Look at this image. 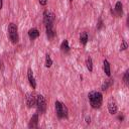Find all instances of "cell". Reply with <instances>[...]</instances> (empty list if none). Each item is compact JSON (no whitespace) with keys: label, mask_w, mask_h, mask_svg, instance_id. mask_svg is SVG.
I'll use <instances>...</instances> for the list:
<instances>
[{"label":"cell","mask_w":129,"mask_h":129,"mask_svg":"<svg viewBox=\"0 0 129 129\" xmlns=\"http://www.w3.org/2000/svg\"><path fill=\"white\" fill-rule=\"evenodd\" d=\"M88 98H89V101H90V104H91L92 108L98 109V108L101 107V105L103 103V96L100 92L92 91V92L89 93Z\"/></svg>","instance_id":"obj_1"},{"label":"cell","mask_w":129,"mask_h":129,"mask_svg":"<svg viewBox=\"0 0 129 129\" xmlns=\"http://www.w3.org/2000/svg\"><path fill=\"white\" fill-rule=\"evenodd\" d=\"M54 105H55V112H56L57 117L59 119L67 118L68 117V108L66 107V105L59 101H56Z\"/></svg>","instance_id":"obj_2"},{"label":"cell","mask_w":129,"mask_h":129,"mask_svg":"<svg viewBox=\"0 0 129 129\" xmlns=\"http://www.w3.org/2000/svg\"><path fill=\"white\" fill-rule=\"evenodd\" d=\"M8 35L13 43H16L18 41V28L15 23H10L8 25Z\"/></svg>","instance_id":"obj_3"},{"label":"cell","mask_w":129,"mask_h":129,"mask_svg":"<svg viewBox=\"0 0 129 129\" xmlns=\"http://www.w3.org/2000/svg\"><path fill=\"white\" fill-rule=\"evenodd\" d=\"M35 106H36V109L38 111V113L40 114H43L46 110V102H45V99L42 95H37L36 96V102H35Z\"/></svg>","instance_id":"obj_4"},{"label":"cell","mask_w":129,"mask_h":129,"mask_svg":"<svg viewBox=\"0 0 129 129\" xmlns=\"http://www.w3.org/2000/svg\"><path fill=\"white\" fill-rule=\"evenodd\" d=\"M53 21H54V14L48 10H45L44 13H43V22H44V25L45 26H48V25H52L53 24Z\"/></svg>","instance_id":"obj_5"},{"label":"cell","mask_w":129,"mask_h":129,"mask_svg":"<svg viewBox=\"0 0 129 129\" xmlns=\"http://www.w3.org/2000/svg\"><path fill=\"white\" fill-rule=\"evenodd\" d=\"M25 101H26V105L27 107L31 108L33 106H35V102H36V97L32 94V93H28L26 94V98H25Z\"/></svg>","instance_id":"obj_6"},{"label":"cell","mask_w":129,"mask_h":129,"mask_svg":"<svg viewBox=\"0 0 129 129\" xmlns=\"http://www.w3.org/2000/svg\"><path fill=\"white\" fill-rule=\"evenodd\" d=\"M108 110H109V113L110 114H116L118 108H117V104L114 100H110L109 103H108Z\"/></svg>","instance_id":"obj_7"},{"label":"cell","mask_w":129,"mask_h":129,"mask_svg":"<svg viewBox=\"0 0 129 129\" xmlns=\"http://www.w3.org/2000/svg\"><path fill=\"white\" fill-rule=\"evenodd\" d=\"M27 78H28L29 84H30V86L32 87V89H35V87H36V82H35V79H34V77H33V74H32L31 69H28V70H27Z\"/></svg>","instance_id":"obj_8"},{"label":"cell","mask_w":129,"mask_h":129,"mask_svg":"<svg viewBox=\"0 0 129 129\" xmlns=\"http://www.w3.org/2000/svg\"><path fill=\"white\" fill-rule=\"evenodd\" d=\"M38 125V114H34L30 121H29V124H28V127L29 128H36Z\"/></svg>","instance_id":"obj_9"},{"label":"cell","mask_w":129,"mask_h":129,"mask_svg":"<svg viewBox=\"0 0 129 129\" xmlns=\"http://www.w3.org/2000/svg\"><path fill=\"white\" fill-rule=\"evenodd\" d=\"M28 36L30 39H35L39 36V31L36 28H31L28 30Z\"/></svg>","instance_id":"obj_10"},{"label":"cell","mask_w":129,"mask_h":129,"mask_svg":"<svg viewBox=\"0 0 129 129\" xmlns=\"http://www.w3.org/2000/svg\"><path fill=\"white\" fill-rule=\"evenodd\" d=\"M115 12L117 13L118 16H122V14H123V6L120 1H118L115 5Z\"/></svg>","instance_id":"obj_11"},{"label":"cell","mask_w":129,"mask_h":129,"mask_svg":"<svg viewBox=\"0 0 129 129\" xmlns=\"http://www.w3.org/2000/svg\"><path fill=\"white\" fill-rule=\"evenodd\" d=\"M103 70H104V73L108 76V77H110V75H111V71H110V63L108 62V60H104L103 61Z\"/></svg>","instance_id":"obj_12"},{"label":"cell","mask_w":129,"mask_h":129,"mask_svg":"<svg viewBox=\"0 0 129 129\" xmlns=\"http://www.w3.org/2000/svg\"><path fill=\"white\" fill-rule=\"evenodd\" d=\"M45 27H46V35H47V37H48V38L54 37L55 32H54V30H53L52 25H48V26H45Z\"/></svg>","instance_id":"obj_13"},{"label":"cell","mask_w":129,"mask_h":129,"mask_svg":"<svg viewBox=\"0 0 129 129\" xmlns=\"http://www.w3.org/2000/svg\"><path fill=\"white\" fill-rule=\"evenodd\" d=\"M88 33L87 32H82L80 34V42L83 44V45H86L87 42H88Z\"/></svg>","instance_id":"obj_14"},{"label":"cell","mask_w":129,"mask_h":129,"mask_svg":"<svg viewBox=\"0 0 129 129\" xmlns=\"http://www.w3.org/2000/svg\"><path fill=\"white\" fill-rule=\"evenodd\" d=\"M60 48H61V50H63V51H69V50H70L69 42H68L67 39H64V40L61 42V44H60Z\"/></svg>","instance_id":"obj_15"},{"label":"cell","mask_w":129,"mask_h":129,"mask_svg":"<svg viewBox=\"0 0 129 129\" xmlns=\"http://www.w3.org/2000/svg\"><path fill=\"white\" fill-rule=\"evenodd\" d=\"M112 84H113V80H111V79H110V80L105 81V83L102 85V90H103V91L107 90V89H108V88H109V87H110Z\"/></svg>","instance_id":"obj_16"},{"label":"cell","mask_w":129,"mask_h":129,"mask_svg":"<svg viewBox=\"0 0 129 129\" xmlns=\"http://www.w3.org/2000/svg\"><path fill=\"white\" fill-rule=\"evenodd\" d=\"M51 64H52V59H51L49 54H46L45 55V67L46 68H50Z\"/></svg>","instance_id":"obj_17"},{"label":"cell","mask_w":129,"mask_h":129,"mask_svg":"<svg viewBox=\"0 0 129 129\" xmlns=\"http://www.w3.org/2000/svg\"><path fill=\"white\" fill-rule=\"evenodd\" d=\"M86 64H87V69L90 72H92L93 71V61H92V58L91 57H88L86 59Z\"/></svg>","instance_id":"obj_18"},{"label":"cell","mask_w":129,"mask_h":129,"mask_svg":"<svg viewBox=\"0 0 129 129\" xmlns=\"http://www.w3.org/2000/svg\"><path fill=\"white\" fill-rule=\"evenodd\" d=\"M123 81L126 85H128V81H129V72L126 71L125 74H124V77H123Z\"/></svg>","instance_id":"obj_19"},{"label":"cell","mask_w":129,"mask_h":129,"mask_svg":"<svg viewBox=\"0 0 129 129\" xmlns=\"http://www.w3.org/2000/svg\"><path fill=\"white\" fill-rule=\"evenodd\" d=\"M127 46H128L127 42H126V41H122L121 46H120V50H125V49L127 48Z\"/></svg>","instance_id":"obj_20"},{"label":"cell","mask_w":129,"mask_h":129,"mask_svg":"<svg viewBox=\"0 0 129 129\" xmlns=\"http://www.w3.org/2000/svg\"><path fill=\"white\" fill-rule=\"evenodd\" d=\"M39 3H40V5L44 6V5H46V3H47V0H39Z\"/></svg>","instance_id":"obj_21"},{"label":"cell","mask_w":129,"mask_h":129,"mask_svg":"<svg viewBox=\"0 0 129 129\" xmlns=\"http://www.w3.org/2000/svg\"><path fill=\"white\" fill-rule=\"evenodd\" d=\"M2 6H3V0H0V9H2Z\"/></svg>","instance_id":"obj_22"},{"label":"cell","mask_w":129,"mask_h":129,"mask_svg":"<svg viewBox=\"0 0 129 129\" xmlns=\"http://www.w3.org/2000/svg\"><path fill=\"white\" fill-rule=\"evenodd\" d=\"M70 2H73V0H70Z\"/></svg>","instance_id":"obj_23"},{"label":"cell","mask_w":129,"mask_h":129,"mask_svg":"<svg viewBox=\"0 0 129 129\" xmlns=\"http://www.w3.org/2000/svg\"><path fill=\"white\" fill-rule=\"evenodd\" d=\"M0 66H1V63H0Z\"/></svg>","instance_id":"obj_24"}]
</instances>
